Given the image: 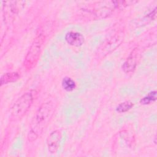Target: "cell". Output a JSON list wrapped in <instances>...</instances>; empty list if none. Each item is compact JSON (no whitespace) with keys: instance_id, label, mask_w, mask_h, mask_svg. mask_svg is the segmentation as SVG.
Listing matches in <instances>:
<instances>
[{"instance_id":"1","label":"cell","mask_w":157,"mask_h":157,"mask_svg":"<svg viewBox=\"0 0 157 157\" xmlns=\"http://www.w3.org/2000/svg\"><path fill=\"white\" fill-rule=\"evenodd\" d=\"M55 105L50 101L44 102L36 112L27 136L29 142H33L41 136L44 131L48 124L55 111Z\"/></svg>"},{"instance_id":"2","label":"cell","mask_w":157,"mask_h":157,"mask_svg":"<svg viewBox=\"0 0 157 157\" xmlns=\"http://www.w3.org/2000/svg\"><path fill=\"white\" fill-rule=\"evenodd\" d=\"M34 92L31 90L23 94L13 103L10 110L11 120L17 121L29 110L34 101Z\"/></svg>"},{"instance_id":"3","label":"cell","mask_w":157,"mask_h":157,"mask_svg":"<svg viewBox=\"0 0 157 157\" xmlns=\"http://www.w3.org/2000/svg\"><path fill=\"white\" fill-rule=\"evenodd\" d=\"M44 40L45 37L42 34H38L33 40L28 50L23 63L24 67L27 71L31 70L36 65L42 52Z\"/></svg>"},{"instance_id":"4","label":"cell","mask_w":157,"mask_h":157,"mask_svg":"<svg viewBox=\"0 0 157 157\" xmlns=\"http://www.w3.org/2000/svg\"><path fill=\"white\" fill-rule=\"evenodd\" d=\"M123 37L124 33L123 31H118L117 33L111 36L101 45L99 48V55L104 57L111 53L119 47L123 40Z\"/></svg>"},{"instance_id":"5","label":"cell","mask_w":157,"mask_h":157,"mask_svg":"<svg viewBox=\"0 0 157 157\" xmlns=\"http://www.w3.org/2000/svg\"><path fill=\"white\" fill-rule=\"evenodd\" d=\"M61 137V132L58 129L52 131L48 135L47 138V145L50 153L53 154L57 152L59 147Z\"/></svg>"},{"instance_id":"6","label":"cell","mask_w":157,"mask_h":157,"mask_svg":"<svg viewBox=\"0 0 157 157\" xmlns=\"http://www.w3.org/2000/svg\"><path fill=\"white\" fill-rule=\"evenodd\" d=\"M138 50L134 48L127 57L122 65V69L125 74L132 73L136 68L137 64Z\"/></svg>"},{"instance_id":"7","label":"cell","mask_w":157,"mask_h":157,"mask_svg":"<svg viewBox=\"0 0 157 157\" xmlns=\"http://www.w3.org/2000/svg\"><path fill=\"white\" fill-rule=\"evenodd\" d=\"M3 12L5 21H9L12 19L18 12L17 1H3Z\"/></svg>"},{"instance_id":"8","label":"cell","mask_w":157,"mask_h":157,"mask_svg":"<svg viewBox=\"0 0 157 157\" xmlns=\"http://www.w3.org/2000/svg\"><path fill=\"white\" fill-rule=\"evenodd\" d=\"M65 40L68 44L74 47H80L84 43L83 36L78 32L69 31L65 36Z\"/></svg>"},{"instance_id":"9","label":"cell","mask_w":157,"mask_h":157,"mask_svg":"<svg viewBox=\"0 0 157 157\" xmlns=\"http://www.w3.org/2000/svg\"><path fill=\"white\" fill-rule=\"evenodd\" d=\"M20 75L17 72L6 73L1 77V85L16 82L20 78Z\"/></svg>"},{"instance_id":"10","label":"cell","mask_w":157,"mask_h":157,"mask_svg":"<svg viewBox=\"0 0 157 157\" xmlns=\"http://www.w3.org/2000/svg\"><path fill=\"white\" fill-rule=\"evenodd\" d=\"M61 85L63 88L66 91H72L76 88L75 82L69 77H66L63 78Z\"/></svg>"},{"instance_id":"11","label":"cell","mask_w":157,"mask_h":157,"mask_svg":"<svg viewBox=\"0 0 157 157\" xmlns=\"http://www.w3.org/2000/svg\"><path fill=\"white\" fill-rule=\"evenodd\" d=\"M156 99V91H151L140 100V103L142 105H148L153 102Z\"/></svg>"},{"instance_id":"12","label":"cell","mask_w":157,"mask_h":157,"mask_svg":"<svg viewBox=\"0 0 157 157\" xmlns=\"http://www.w3.org/2000/svg\"><path fill=\"white\" fill-rule=\"evenodd\" d=\"M133 106V102L129 101H126L118 104L116 108V110L118 113H124L130 110L131 108H132Z\"/></svg>"}]
</instances>
